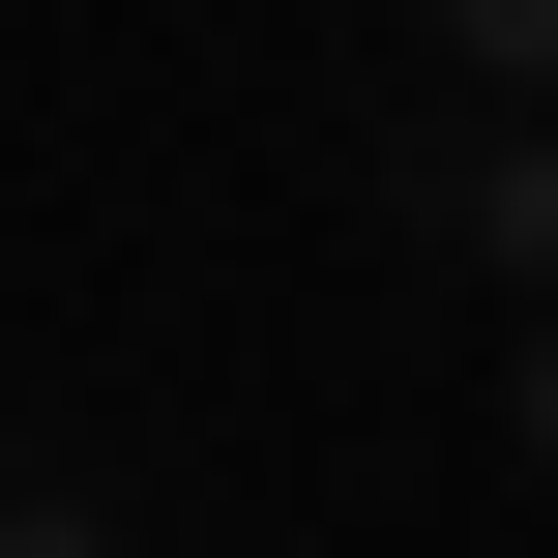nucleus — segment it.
Here are the masks:
<instances>
[{"label":"nucleus","instance_id":"nucleus-1","mask_svg":"<svg viewBox=\"0 0 558 558\" xmlns=\"http://www.w3.org/2000/svg\"><path fill=\"white\" fill-rule=\"evenodd\" d=\"M412 206H441L471 265H530V324H558V118H500V147H412Z\"/></svg>","mask_w":558,"mask_h":558},{"label":"nucleus","instance_id":"nucleus-2","mask_svg":"<svg viewBox=\"0 0 558 558\" xmlns=\"http://www.w3.org/2000/svg\"><path fill=\"white\" fill-rule=\"evenodd\" d=\"M441 59L471 88H558V0H441Z\"/></svg>","mask_w":558,"mask_h":558},{"label":"nucleus","instance_id":"nucleus-3","mask_svg":"<svg viewBox=\"0 0 558 558\" xmlns=\"http://www.w3.org/2000/svg\"><path fill=\"white\" fill-rule=\"evenodd\" d=\"M0 558H118V530H88V500H0Z\"/></svg>","mask_w":558,"mask_h":558},{"label":"nucleus","instance_id":"nucleus-4","mask_svg":"<svg viewBox=\"0 0 558 558\" xmlns=\"http://www.w3.org/2000/svg\"><path fill=\"white\" fill-rule=\"evenodd\" d=\"M500 412H530V471H558V324H530V383H500Z\"/></svg>","mask_w":558,"mask_h":558},{"label":"nucleus","instance_id":"nucleus-5","mask_svg":"<svg viewBox=\"0 0 558 558\" xmlns=\"http://www.w3.org/2000/svg\"><path fill=\"white\" fill-rule=\"evenodd\" d=\"M0 500H29V471H0Z\"/></svg>","mask_w":558,"mask_h":558}]
</instances>
